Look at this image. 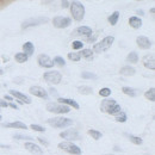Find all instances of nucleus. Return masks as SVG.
<instances>
[{
  "label": "nucleus",
  "instance_id": "obj_40",
  "mask_svg": "<svg viewBox=\"0 0 155 155\" xmlns=\"http://www.w3.org/2000/svg\"><path fill=\"white\" fill-rule=\"evenodd\" d=\"M13 138H16V140H32V137H31V136L19 135V134H16V135H13Z\"/></svg>",
  "mask_w": 155,
  "mask_h": 155
},
{
  "label": "nucleus",
  "instance_id": "obj_27",
  "mask_svg": "<svg viewBox=\"0 0 155 155\" xmlns=\"http://www.w3.org/2000/svg\"><path fill=\"white\" fill-rule=\"evenodd\" d=\"M128 137H129L130 142H133L134 144H137V146H141V144L143 143V140H142L141 137H138V136H135V135H128Z\"/></svg>",
  "mask_w": 155,
  "mask_h": 155
},
{
  "label": "nucleus",
  "instance_id": "obj_31",
  "mask_svg": "<svg viewBox=\"0 0 155 155\" xmlns=\"http://www.w3.org/2000/svg\"><path fill=\"white\" fill-rule=\"evenodd\" d=\"M122 112V107H120V105H118V104H116L107 114H110V115H115V116H117L118 114H120Z\"/></svg>",
  "mask_w": 155,
  "mask_h": 155
},
{
  "label": "nucleus",
  "instance_id": "obj_23",
  "mask_svg": "<svg viewBox=\"0 0 155 155\" xmlns=\"http://www.w3.org/2000/svg\"><path fill=\"white\" fill-rule=\"evenodd\" d=\"M122 91H123V93L124 94H127V96H130V97H136L137 94H138V91L136 90V88H133V87H123L122 88Z\"/></svg>",
  "mask_w": 155,
  "mask_h": 155
},
{
  "label": "nucleus",
  "instance_id": "obj_26",
  "mask_svg": "<svg viewBox=\"0 0 155 155\" xmlns=\"http://www.w3.org/2000/svg\"><path fill=\"white\" fill-rule=\"evenodd\" d=\"M144 97L147 98V99H149L150 101H154L155 100V88L154 87H152V88H149L147 92H144Z\"/></svg>",
  "mask_w": 155,
  "mask_h": 155
},
{
  "label": "nucleus",
  "instance_id": "obj_46",
  "mask_svg": "<svg viewBox=\"0 0 155 155\" xmlns=\"http://www.w3.org/2000/svg\"><path fill=\"white\" fill-rule=\"evenodd\" d=\"M5 99H6V100H10V101H11V100H12V97H11V96H5Z\"/></svg>",
  "mask_w": 155,
  "mask_h": 155
},
{
  "label": "nucleus",
  "instance_id": "obj_52",
  "mask_svg": "<svg viewBox=\"0 0 155 155\" xmlns=\"http://www.w3.org/2000/svg\"><path fill=\"white\" fill-rule=\"evenodd\" d=\"M105 155H111V154H105Z\"/></svg>",
  "mask_w": 155,
  "mask_h": 155
},
{
  "label": "nucleus",
  "instance_id": "obj_16",
  "mask_svg": "<svg viewBox=\"0 0 155 155\" xmlns=\"http://www.w3.org/2000/svg\"><path fill=\"white\" fill-rule=\"evenodd\" d=\"M58 101H60L58 104H62V105H66V106H73L74 109H79L80 106H79V104H78L77 101L74 100V99H69V98H61L58 97Z\"/></svg>",
  "mask_w": 155,
  "mask_h": 155
},
{
  "label": "nucleus",
  "instance_id": "obj_42",
  "mask_svg": "<svg viewBox=\"0 0 155 155\" xmlns=\"http://www.w3.org/2000/svg\"><path fill=\"white\" fill-rule=\"evenodd\" d=\"M8 106V103H6L5 100L0 99V107H7Z\"/></svg>",
  "mask_w": 155,
  "mask_h": 155
},
{
  "label": "nucleus",
  "instance_id": "obj_30",
  "mask_svg": "<svg viewBox=\"0 0 155 155\" xmlns=\"http://www.w3.org/2000/svg\"><path fill=\"white\" fill-rule=\"evenodd\" d=\"M28 55H25L24 53H17L16 54V56H15V58H16V61L17 62H19V63H23V62H25V61H28Z\"/></svg>",
  "mask_w": 155,
  "mask_h": 155
},
{
  "label": "nucleus",
  "instance_id": "obj_43",
  "mask_svg": "<svg viewBox=\"0 0 155 155\" xmlns=\"http://www.w3.org/2000/svg\"><path fill=\"white\" fill-rule=\"evenodd\" d=\"M61 5H62V7H63V8H66V7H68V6H69V1L63 0V1L61 2Z\"/></svg>",
  "mask_w": 155,
  "mask_h": 155
},
{
  "label": "nucleus",
  "instance_id": "obj_14",
  "mask_svg": "<svg viewBox=\"0 0 155 155\" xmlns=\"http://www.w3.org/2000/svg\"><path fill=\"white\" fill-rule=\"evenodd\" d=\"M10 93H11V96L15 98H17L19 101L21 103H25V104H31V99L30 97H28L26 94H24V93H21L19 91H15V90H11L10 91Z\"/></svg>",
  "mask_w": 155,
  "mask_h": 155
},
{
  "label": "nucleus",
  "instance_id": "obj_21",
  "mask_svg": "<svg viewBox=\"0 0 155 155\" xmlns=\"http://www.w3.org/2000/svg\"><path fill=\"white\" fill-rule=\"evenodd\" d=\"M135 68L130 67V66H124L123 68H120V74L124 77H133L135 74Z\"/></svg>",
  "mask_w": 155,
  "mask_h": 155
},
{
  "label": "nucleus",
  "instance_id": "obj_6",
  "mask_svg": "<svg viewBox=\"0 0 155 155\" xmlns=\"http://www.w3.org/2000/svg\"><path fill=\"white\" fill-rule=\"evenodd\" d=\"M43 78H44V80H45L47 82L54 84V85L60 84L61 80H62V75H61V73L58 72V71H49V72H45Z\"/></svg>",
  "mask_w": 155,
  "mask_h": 155
},
{
  "label": "nucleus",
  "instance_id": "obj_33",
  "mask_svg": "<svg viewBox=\"0 0 155 155\" xmlns=\"http://www.w3.org/2000/svg\"><path fill=\"white\" fill-rule=\"evenodd\" d=\"M81 78L82 79H93V80H96L98 77L96 74L91 73V72H84V73H81Z\"/></svg>",
  "mask_w": 155,
  "mask_h": 155
},
{
  "label": "nucleus",
  "instance_id": "obj_48",
  "mask_svg": "<svg viewBox=\"0 0 155 155\" xmlns=\"http://www.w3.org/2000/svg\"><path fill=\"white\" fill-rule=\"evenodd\" d=\"M115 150H116V152H120V149H119V147H115Z\"/></svg>",
  "mask_w": 155,
  "mask_h": 155
},
{
  "label": "nucleus",
  "instance_id": "obj_18",
  "mask_svg": "<svg viewBox=\"0 0 155 155\" xmlns=\"http://www.w3.org/2000/svg\"><path fill=\"white\" fill-rule=\"evenodd\" d=\"M92 34V29L88 26H79L77 30L74 31V36H82V35H91Z\"/></svg>",
  "mask_w": 155,
  "mask_h": 155
},
{
  "label": "nucleus",
  "instance_id": "obj_15",
  "mask_svg": "<svg viewBox=\"0 0 155 155\" xmlns=\"http://www.w3.org/2000/svg\"><path fill=\"white\" fill-rule=\"evenodd\" d=\"M116 100L115 99H104L101 101V105H100V110L103 112H109L115 105H116Z\"/></svg>",
  "mask_w": 155,
  "mask_h": 155
},
{
  "label": "nucleus",
  "instance_id": "obj_24",
  "mask_svg": "<svg viewBox=\"0 0 155 155\" xmlns=\"http://www.w3.org/2000/svg\"><path fill=\"white\" fill-rule=\"evenodd\" d=\"M78 91H79V93H81V94H91L92 92H93V90H92V87H90V86H79V88H78Z\"/></svg>",
  "mask_w": 155,
  "mask_h": 155
},
{
  "label": "nucleus",
  "instance_id": "obj_5",
  "mask_svg": "<svg viewBox=\"0 0 155 155\" xmlns=\"http://www.w3.org/2000/svg\"><path fill=\"white\" fill-rule=\"evenodd\" d=\"M47 110L49 112H54V114H68V112H71L69 106H66V105H62L58 103H48Z\"/></svg>",
  "mask_w": 155,
  "mask_h": 155
},
{
  "label": "nucleus",
  "instance_id": "obj_35",
  "mask_svg": "<svg viewBox=\"0 0 155 155\" xmlns=\"http://www.w3.org/2000/svg\"><path fill=\"white\" fill-rule=\"evenodd\" d=\"M68 58L71 60V61H80V58H81V56H80V53H69L68 54Z\"/></svg>",
  "mask_w": 155,
  "mask_h": 155
},
{
  "label": "nucleus",
  "instance_id": "obj_2",
  "mask_svg": "<svg viewBox=\"0 0 155 155\" xmlns=\"http://www.w3.org/2000/svg\"><path fill=\"white\" fill-rule=\"evenodd\" d=\"M69 7H71V13L73 16V19L80 20L84 19V16H85V6L79 2V1H73L69 4Z\"/></svg>",
  "mask_w": 155,
  "mask_h": 155
},
{
  "label": "nucleus",
  "instance_id": "obj_34",
  "mask_svg": "<svg viewBox=\"0 0 155 155\" xmlns=\"http://www.w3.org/2000/svg\"><path fill=\"white\" fill-rule=\"evenodd\" d=\"M99 94L101 96V97H109L110 94H111V90L109 88V87H104V88H101L100 91H99Z\"/></svg>",
  "mask_w": 155,
  "mask_h": 155
},
{
  "label": "nucleus",
  "instance_id": "obj_8",
  "mask_svg": "<svg viewBox=\"0 0 155 155\" xmlns=\"http://www.w3.org/2000/svg\"><path fill=\"white\" fill-rule=\"evenodd\" d=\"M71 23H72V19L68 18V17H61V16H58V17H55V18L53 19L54 26L58 28V29H64V28L69 26Z\"/></svg>",
  "mask_w": 155,
  "mask_h": 155
},
{
  "label": "nucleus",
  "instance_id": "obj_49",
  "mask_svg": "<svg viewBox=\"0 0 155 155\" xmlns=\"http://www.w3.org/2000/svg\"><path fill=\"white\" fill-rule=\"evenodd\" d=\"M137 12H138L140 15H143V11H142V10H137Z\"/></svg>",
  "mask_w": 155,
  "mask_h": 155
},
{
  "label": "nucleus",
  "instance_id": "obj_39",
  "mask_svg": "<svg viewBox=\"0 0 155 155\" xmlns=\"http://www.w3.org/2000/svg\"><path fill=\"white\" fill-rule=\"evenodd\" d=\"M30 128H31L32 130H35V131H39V133H42V131L45 130L43 127H41V125H38V124H31Z\"/></svg>",
  "mask_w": 155,
  "mask_h": 155
},
{
  "label": "nucleus",
  "instance_id": "obj_25",
  "mask_svg": "<svg viewBox=\"0 0 155 155\" xmlns=\"http://www.w3.org/2000/svg\"><path fill=\"white\" fill-rule=\"evenodd\" d=\"M80 56L90 60V58H93V51H92L91 49H82V50L80 51Z\"/></svg>",
  "mask_w": 155,
  "mask_h": 155
},
{
  "label": "nucleus",
  "instance_id": "obj_36",
  "mask_svg": "<svg viewBox=\"0 0 155 155\" xmlns=\"http://www.w3.org/2000/svg\"><path fill=\"white\" fill-rule=\"evenodd\" d=\"M127 119H128V118H127V115H125L123 111L116 116V120L117 122H119V123H124V122H127Z\"/></svg>",
  "mask_w": 155,
  "mask_h": 155
},
{
  "label": "nucleus",
  "instance_id": "obj_1",
  "mask_svg": "<svg viewBox=\"0 0 155 155\" xmlns=\"http://www.w3.org/2000/svg\"><path fill=\"white\" fill-rule=\"evenodd\" d=\"M73 119L71 118H66V117H54L48 119V124L53 128H58V129H63L67 127L73 125Z\"/></svg>",
  "mask_w": 155,
  "mask_h": 155
},
{
  "label": "nucleus",
  "instance_id": "obj_45",
  "mask_svg": "<svg viewBox=\"0 0 155 155\" xmlns=\"http://www.w3.org/2000/svg\"><path fill=\"white\" fill-rule=\"evenodd\" d=\"M8 106H11V107H12V109H16V110H17V109H18V106H17V105H16V104H13V103H11V104H8Z\"/></svg>",
  "mask_w": 155,
  "mask_h": 155
},
{
  "label": "nucleus",
  "instance_id": "obj_53",
  "mask_svg": "<svg viewBox=\"0 0 155 155\" xmlns=\"http://www.w3.org/2000/svg\"><path fill=\"white\" fill-rule=\"evenodd\" d=\"M0 120H1V116H0Z\"/></svg>",
  "mask_w": 155,
  "mask_h": 155
},
{
  "label": "nucleus",
  "instance_id": "obj_22",
  "mask_svg": "<svg viewBox=\"0 0 155 155\" xmlns=\"http://www.w3.org/2000/svg\"><path fill=\"white\" fill-rule=\"evenodd\" d=\"M129 24H130V26L131 28H134V29H140L141 26H142V20L140 17H131L130 19H129Z\"/></svg>",
  "mask_w": 155,
  "mask_h": 155
},
{
  "label": "nucleus",
  "instance_id": "obj_4",
  "mask_svg": "<svg viewBox=\"0 0 155 155\" xmlns=\"http://www.w3.org/2000/svg\"><path fill=\"white\" fill-rule=\"evenodd\" d=\"M58 148L69 153V154H73V155H80L81 154V149L78 147L77 144L69 142V141H64V142H61L58 143Z\"/></svg>",
  "mask_w": 155,
  "mask_h": 155
},
{
  "label": "nucleus",
  "instance_id": "obj_37",
  "mask_svg": "<svg viewBox=\"0 0 155 155\" xmlns=\"http://www.w3.org/2000/svg\"><path fill=\"white\" fill-rule=\"evenodd\" d=\"M72 47H73V49H82V47H84V43L81 42V41H74L73 43H72Z\"/></svg>",
  "mask_w": 155,
  "mask_h": 155
},
{
  "label": "nucleus",
  "instance_id": "obj_10",
  "mask_svg": "<svg viewBox=\"0 0 155 155\" xmlns=\"http://www.w3.org/2000/svg\"><path fill=\"white\" fill-rule=\"evenodd\" d=\"M37 62L39 63L41 67H44V68H51L54 67V62L53 60L49 58L48 55H44V54H41L37 58Z\"/></svg>",
  "mask_w": 155,
  "mask_h": 155
},
{
  "label": "nucleus",
  "instance_id": "obj_3",
  "mask_svg": "<svg viewBox=\"0 0 155 155\" xmlns=\"http://www.w3.org/2000/svg\"><path fill=\"white\" fill-rule=\"evenodd\" d=\"M114 41H115V37H114V36H107V37L103 38L99 43L93 45V51H94V53H98V54L106 51L107 49L111 48Z\"/></svg>",
  "mask_w": 155,
  "mask_h": 155
},
{
  "label": "nucleus",
  "instance_id": "obj_38",
  "mask_svg": "<svg viewBox=\"0 0 155 155\" xmlns=\"http://www.w3.org/2000/svg\"><path fill=\"white\" fill-rule=\"evenodd\" d=\"M53 62H54V64L56 63V64H58V66H64V63H66V62H64V60L61 58V56H56V58H54V61H53Z\"/></svg>",
  "mask_w": 155,
  "mask_h": 155
},
{
  "label": "nucleus",
  "instance_id": "obj_29",
  "mask_svg": "<svg viewBox=\"0 0 155 155\" xmlns=\"http://www.w3.org/2000/svg\"><path fill=\"white\" fill-rule=\"evenodd\" d=\"M127 61L130 62V63H137V62H138V55L136 54L135 51H131V53L128 55Z\"/></svg>",
  "mask_w": 155,
  "mask_h": 155
},
{
  "label": "nucleus",
  "instance_id": "obj_17",
  "mask_svg": "<svg viewBox=\"0 0 155 155\" xmlns=\"http://www.w3.org/2000/svg\"><path fill=\"white\" fill-rule=\"evenodd\" d=\"M143 64L148 69H155V58L154 55H147L143 58Z\"/></svg>",
  "mask_w": 155,
  "mask_h": 155
},
{
  "label": "nucleus",
  "instance_id": "obj_9",
  "mask_svg": "<svg viewBox=\"0 0 155 155\" xmlns=\"http://www.w3.org/2000/svg\"><path fill=\"white\" fill-rule=\"evenodd\" d=\"M29 92L32 96H35V97L43 98V99H47L48 98V92L43 87H41V86H31L30 90H29Z\"/></svg>",
  "mask_w": 155,
  "mask_h": 155
},
{
  "label": "nucleus",
  "instance_id": "obj_19",
  "mask_svg": "<svg viewBox=\"0 0 155 155\" xmlns=\"http://www.w3.org/2000/svg\"><path fill=\"white\" fill-rule=\"evenodd\" d=\"M2 127H5V128H16V129H25V130L28 129L26 124H24L21 122H18V120L12 122V123H4Z\"/></svg>",
  "mask_w": 155,
  "mask_h": 155
},
{
  "label": "nucleus",
  "instance_id": "obj_12",
  "mask_svg": "<svg viewBox=\"0 0 155 155\" xmlns=\"http://www.w3.org/2000/svg\"><path fill=\"white\" fill-rule=\"evenodd\" d=\"M60 136L62 138H64V140H69V142H71V140H73V141L80 140V135H79V133H78L77 130H66V131H62L60 134Z\"/></svg>",
  "mask_w": 155,
  "mask_h": 155
},
{
  "label": "nucleus",
  "instance_id": "obj_41",
  "mask_svg": "<svg viewBox=\"0 0 155 155\" xmlns=\"http://www.w3.org/2000/svg\"><path fill=\"white\" fill-rule=\"evenodd\" d=\"M37 140H38V141L41 142V143H42V144H44V146H48V144H49V142H48V141H47L44 137H38Z\"/></svg>",
  "mask_w": 155,
  "mask_h": 155
},
{
  "label": "nucleus",
  "instance_id": "obj_47",
  "mask_svg": "<svg viewBox=\"0 0 155 155\" xmlns=\"http://www.w3.org/2000/svg\"><path fill=\"white\" fill-rule=\"evenodd\" d=\"M0 147H1V148H10V146H6V144H1V143H0Z\"/></svg>",
  "mask_w": 155,
  "mask_h": 155
},
{
  "label": "nucleus",
  "instance_id": "obj_7",
  "mask_svg": "<svg viewBox=\"0 0 155 155\" xmlns=\"http://www.w3.org/2000/svg\"><path fill=\"white\" fill-rule=\"evenodd\" d=\"M48 18L47 17H36V18H29L25 21H23L21 24V28L23 29H28V28H31V26H37V25H42L44 23H48Z\"/></svg>",
  "mask_w": 155,
  "mask_h": 155
},
{
  "label": "nucleus",
  "instance_id": "obj_11",
  "mask_svg": "<svg viewBox=\"0 0 155 155\" xmlns=\"http://www.w3.org/2000/svg\"><path fill=\"white\" fill-rule=\"evenodd\" d=\"M25 149L28 152H30L34 155H42L43 154V149H41V147L32 143V142H25Z\"/></svg>",
  "mask_w": 155,
  "mask_h": 155
},
{
  "label": "nucleus",
  "instance_id": "obj_50",
  "mask_svg": "<svg viewBox=\"0 0 155 155\" xmlns=\"http://www.w3.org/2000/svg\"><path fill=\"white\" fill-rule=\"evenodd\" d=\"M155 12V8L153 7V8H150V13H154Z\"/></svg>",
  "mask_w": 155,
  "mask_h": 155
},
{
  "label": "nucleus",
  "instance_id": "obj_32",
  "mask_svg": "<svg viewBox=\"0 0 155 155\" xmlns=\"http://www.w3.org/2000/svg\"><path fill=\"white\" fill-rule=\"evenodd\" d=\"M88 135H91L94 140H99L101 137V133L98 130H94V129H91V130H88Z\"/></svg>",
  "mask_w": 155,
  "mask_h": 155
},
{
  "label": "nucleus",
  "instance_id": "obj_44",
  "mask_svg": "<svg viewBox=\"0 0 155 155\" xmlns=\"http://www.w3.org/2000/svg\"><path fill=\"white\" fill-rule=\"evenodd\" d=\"M50 92H51V94H53V96H58V91H56V90L50 88Z\"/></svg>",
  "mask_w": 155,
  "mask_h": 155
},
{
  "label": "nucleus",
  "instance_id": "obj_51",
  "mask_svg": "<svg viewBox=\"0 0 155 155\" xmlns=\"http://www.w3.org/2000/svg\"><path fill=\"white\" fill-rule=\"evenodd\" d=\"M2 74H4V72H2V69L0 68V75H2Z\"/></svg>",
  "mask_w": 155,
  "mask_h": 155
},
{
  "label": "nucleus",
  "instance_id": "obj_13",
  "mask_svg": "<svg viewBox=\"0 0 155 155\" xmlns=\"http://www.w3.org/2000/svg\"><path fill=\"white\" fill-rule=\"evenodd\" d=\"M136 43H137V45H138L141 49H149V48L152 47L150 39L148 38V37H146V36H138V37L136 38Z\"/></svg>",
  "mask_w": 155,
  "mask_h": 155
},
{
  "label": "nucleus",
  "instance_id": "obj_20",
  "mask_svg": "<svg viewBox=\"0 0 155 155\" xmlns=\"http://www.w3.org/2000/svg\"><path fill=\"white\" fill-rule=\"evenodd\" d=\"M23 50H24V54L25 55H32L34 51H35V45L31 43V42H25L23 44Z\"/></svg>",
  "mask_w": 155,
  "mask_h": 155
},
{
  "label": "nucleus",
  "instance_id": "obj_28",
  "mask_svg": "<svg viewBox=\"0 0 155 155\" xmlns=\"http://www.w3.org/2000/svg\"><path fill=\"white\" fill-rule=\"evenodd\" d=\"M118 18H119V12L118 11H115L110 17H109V21L111 25H116L117 21H118Z\"/></svg>",
  "mask_w": 155,
  "mask_h": 155
}]
</instances>
